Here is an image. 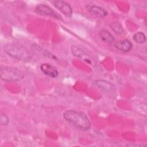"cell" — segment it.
Here are the masks:
<instances>
[{
    "mask_svg": "<svg viewBox=\"0 0 147 147\" xmlns=\"http://www.w3.org/2000/svg\"><path fill=\"white\" fill-rule=\"evenodd\" d=\"M64 118L77 128L82 130H87L90 128V122L87 116L83 112L74 110H69L63 114Z\"/></svg>",
    "mask_w": 147,
    "mask_h": 147,
    "instance_id": "6da1fadb",
    "label": "cell"
},
{
    "mask_svg": "<svg viewBox=\"0 0 147 147\" xmlns=\"http://www.w3.org/2000/svg\"><path fill=\"white\" fill-rule=\"evenodd\" d=\"M5 52L10 56L24 62L32 60V53L23 45L17 43H7L4 45Z\"/></svg>",
    "mask_w": 147,
    "mask_h": 147,
    "instance_id": "7a4b0ae2",
    "label": "cell"
},
{
    "mask_svg": "<svg viewBox=\"0 0 147 147\" xmlns=\"http://www.w3.org/2000/svg\"><path fill=\"white\" fill-rule=\"evenodd\" d=\"M0 76L2 80L6 82H17L24 78V74L20 70L6 66L1 67Z\"/></svg>",
    "mask_w": 147,
    "mask_h": 147,
    "instance_id": "3957f363",
    "label": "cell"
},
{
    "mask_svg": "<svg viewBox=\"0 0 147 147\" xmlns=\"http://www.w3.org/2000/svg\"><path fill=\"white\" fill-rule=\"evenodd\" d=\"M71 52L74 56L81 59L90 65L92 66L96 65V62L94 57L80 47L77 45H72L71 47Z\"/></svg>",
    "mask_w": 147,
    "mask_h": 147,
    "instance_id": "277c9868",
    "label": "cell"
},
{
    "mask_svg": "<svg viewBox=\"0 0 147 147\" xmlns=\"http://www.w3.org/2000/svg\"><path fill=\"white\" fill-rule=\"evenodd\" d=\"M35 11L37 14L41 16H50L57 19H59L61 17L52 9L44 4H40L37 5L35 8Z\"/></svg>",
    "mask_w": 147,
    "mask_h": 147,
    "instance_id": "5b68a950",
    "label": "cell"
},
{
    "mask_svg": "<svg viewBox=\"0 0 147 147\" xmlns=\"http://www.w3.org/2000/svg\"><path fill=\"white\" fill-rule=\"evenodd\" d=\"M54 6L67 17H71L72 14V9L71 5L64 1H55Z\"/></svg>",
    "mask_w": 147,
    "mask_h": 147,
    "instance_id": "8992f818",
    "label": "cell"
},
{
    "mask_svg": "<svg viewBox=\"0 0 147 147\" xmlns=\"http://www.w3.org/2000/svg\"><path fill=\"white\" fill-rule=\"evenodd\" d=\"M41 71L46 75L51 78H56L59 72L56 67L49 63H42L40 65Z\"/></svg>",
    "mask_w": 147,
    "mask_h": 147,
    "instance_id": "52a82bcc",
    "label": "cell"
},
{
    "mask_svg": "<svg viewBox=\"0 0 147 147\" xmlns=\"http://www.w3.org/2000/svg\"><path fill=\"white\" fill-rule=\"evenodd\" d=\"M94 84L99 88L107 92H112L115 90L114 86L106 80H97L94 82Z\"/></svg>",
    "mask_w": 147,
    "mask_h": 147,
    "instance_id": "ba28073f",
    "label": "cell"
},
{
    "mask_svg": "<svg viewBox=\"0 0 147 147\" xmlns=\"http://www.w3.org/2000/svg\"><path fill=\"white\" fill-rule=\"evenodd\" d=\"M114 47L119 51L128 52L132 49L133 45L129 40L124 39L115 42Z\"/></svg>",
    "mask_w": 147,
    "mask_h": 147,
    "instance_id": "9c48e42d",
    "label": "cell"
},
{
    "mask_svg": "<svg viewBox=\"0 0 147 147\" xmlns=\"http://www.w3.org/2000/svg\"><path fill=\"white\" fill-rule=\"evenodd\" d=\"M99 36L103 42L107 44H111L115 40L114 36L106 29L101 30L99 33Z\"/></svg>",
    "mask_w": 147,
    "mask_h": 147,
    "instance_id": "30bf717a",
    "label": "cell"
},
{
    "mask_svg": "<svg viewBox=\"0 0 147 147\" xmlns=\"http://www.w3.org/2000/svg\"><path fill=\"white\" fill-rule=\"evenodd\" d=\"M90 11L100 18L105 17L107 15V11L105 9L96 5L92 6L90 9Z\"/></svg>",
    "mask_w": 147,
    "mask_h": 147,
    "instance_id": "8fae6325",
    "label": "cell"
},
{
    "mask_svg": "<svg viewBox=\"0 0 147 147\" xmlns=\"http://www.w3.org/2000/svg\"><path fill=\"white\" fill-rule=\"evenodd\" d=\"M111 29L117 34H121L124 33V29L122 25L117 21L112 22L110 25Z\"/></svg>",
    "mask_w": 147,
    "mask_h": 147,
    "instance_id": "7c38bea8",
    "label": "cell"
},
{
    "mask_svg": "<svg viewBox=\"0 0 147 147\" xmlns=\"http://www.w3.org/2000/svg\"><path fill=\"white\" fill-rule=\"evenodd\" d=\"M133 40L137 44H143L146 41V37L144 33L138 32L133 35Z\"/></svg>",
    "mask_w": 147,
    "mask_h": 147,
    "instance_id": "4fadbf2b",
    "label": "cell"
},
{
    "mask_svg": "<svg viewBox=\"0 0 147 147\" xmlns=\"http://www.w3.org/2000/svg\"><path fill=\"white\" fill-rule=\"evenodd\" d=\"M33 49L34 50L35 52H37L38 53H40V54L44 55V56H48L51 58H54V59H56V57H55L53 55H52L51 53H50L48 51H47V50L45 49H44L43 48H41L40 47H39V45H36L35 46L33 45Z\"/></svg>",
    "mask_w": 147,
    "mask_h": 147,
    "instance_id": "5bb4252c",
    "label": "cell"
},
{
    "mask_svg": "<svg viewBox=\"0 0 147 147\" xmlns=\"http://www.w3.org/2000/svg\"><path fill=\"white\" fill-rule=\"evenodd\" d=\"M9 122V119L8 117L5 114H1V124L2 125L5 126L8 124Z\"/></svg>",
    "mask_w": 147,
    "mask_h": 147,
    "instance_id": "9a60e30c",
    "label": "cell"
},
{
    "mask_svg": "<svg viewBox=\"0 0 147 147\" xmlns=\"http://www.w3.org/2000/svg\"><path fill=\"white\" fill-rule=\"evenodd\" d=\"M126 146H146V144H128L126 145Z\"/></svg>",
    "mask_w": 147,
    "mask_h": 147,
    "instance_id": "2e32d148",
    "label": "cell"
}]
</instances>
